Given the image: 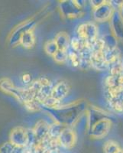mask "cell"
I'll return each mask as SVG.
<instances>
[{"label":"cell","mask_w":123,"mask_h":153,"mask_svg":"<svg viewBox=\"0 0 123 153\" xmlns=\"http://www.w3.org/2000/svg\"><path fill=\"white\" fill-rule=\"evenodd\" d=\"M112 126V121L109 118H105L90 127L88 132L89 136L92 139H100L107 136Z\"/></svg>","instance_id":"cell-5"},{"label":"cell","mask_w":123,"mask_h":153,"mask_svg":"<svg viewBox=\"0 0 123 153\" xmlns=\"http://www.w3.org/2000/svg\"><path fill=\"white\" fill-rule=\"evenodd\" d=\"M61 15L69 19L80 18L83 16V9L77 7L74 1H62L59 5Z\"/></svg>","instance_id":"cell-8"},{"label":"cell","mask_w":123,"mask_h":153,"mask_svg":"<svg viewBox=\"0 0 123 153\" xmlns=\"http://www.w3.org/2000/svg\"><path fill=\"white\" fill-rule=\"evenodd\" d=\"M110 75L113 76H118L123 74V61L121 57L118 58L113 63H111L108 67Z\"/></svg>","instance_id":"cell-17"},{"label":"cell","mask_w":123,"mask_h":153,"mask_svg":"<svg viewBox=\"0 0 123 153\" xmlns=\"http://www.w3.org/2000/svg\"><path fill=\"white\" fill-rule=\"evenodd\" d=\"M119 11L120 12V13H121V14L123 16V1L122 2V4H121V5H120V7H119Z\"/></svg>","instance_id":"cell-27"},{"label":"cell","mask_w":123,"mask_h":153,"mask_svg":"<svg viewBox=\"0 0 123 153\" xmlns=\"http://www.w3.org/2000/svg\"><path fill=\"white\" fill-rule=\"evenodd\" d=\"M87 107L85 100H78L66 104H61L58 107L42 109L54 120V122L62 124L64 126L73 128L86 113Z\"/></svg>","instance_id":"cell-1"},{"label":"cell","mask_w":123,"mask_h":153,"mask_svg":"<svg viewBox=\"0 0 123 153\" xmlns=\"http://www.w3.org/2000/svg\"><path fill=\"white\" fill-rule=\"evenodd\" d=\"M110 28L116 40L123 41V16L119 10H115L110 19Z\"/></svg>","instance_id":"cell-10"},{"label":"cell","mask_w":123,"mask_h":153,"mask_svg":"<svg viewBox=\"0 0 123 153\" xmlns=\"http://www.w3.org/2000/svg\"><path fill=\"white\" fill-rule=\"evenodd\" d=\"M65 127L66 126H64L62 124L56 122H53L52 123H50L48 137L50 139H57V140L59 136L61 135V132Z\"/></svg>","instance_id":"cell-16"},{"label":"cell","mask_w":123,"mask_h":153,"mask_svg":"<svg viewBox=\"0 0 123 153\" xmlns=\"http://www.w3.org/2000/svg\"><path fill=\"white\" fill-rule=\"evenodd\" d=\"M18 148L10 142H7L0 146V153H16Z\"/></svg>","instance_id":"cell-23"},{"label":"cell","mask_w":123,"mask_h":153,"mask_svg":"<svg viewBox=\"0 0 123 153\" xmlns=\"http://www.w3.org/2000/svg\"><path fill=\"white\" fill-rule=\"evenodd\" d=\"M85 114L87 123V131L90 127H92L94 124L99 122V120L105 118H109V115L105 110L95 106H90L87 107Z\"/></svg>","instance_id":"cell-9"},{"label":"cell","mask_w":123,"mask_h":153,"mask_svg":"<svg viewBox=\"0 0 123 153\" xmlns=\"http://www.w3.org/2000/svg\"><path fill=\"white\" fill-rule=\"evenodd\" d=\"M53 58H54L55 62H57V64H64V63L67 62V51L58 50V51L54 54Z\"/></svg>","instance_id":"cell-22"},{"label":"cell","mask_w":123,"mask_h":153,"mask_svg":"<svg viewBox=\"0 0 123 153\" xmlns=\"http://www.w3.org/2000/svg\"><path fill=\"white\" fill-rule=\"evenodd\" d=\"M49 126H50V123L46 120L40 119V120H37L34 127L31 129L35 139H36V143L37 142H41L49 138Z\"/></svg>","instance_id":"cell-11"},{"label":"cell","mask_w":123,"mask_h":153,"mask_svg":"<svg viewBox=\"0 0 123 153\" xmlns=\"http://www.w3.org/2000/svg\"><path fill=\"white\" fill-rule=\"evenodd\" d=\"M44 50L46 52V54H48L49 56L54 57V54L58 51L59 49H58V47H57V44L55 43L54 39H52V40H48L44 44Z\"/></svg>","instance_id":"cell-20"},{"label":"cell","mask_w":123,"mask_h":153,"mask_svg":"<svg viewBox=\"0 0 123 153\" xmlns=\"http://www.w3.org/2000/svg\"><path fill=\"white\" fill-rule=\"evenodd\" d=\"M36 43V38L34 31H28L24 32L20 40L19 45L22 46L25 49L33 48Z\"/></svg>","instance_id":"cell-15"},{"label":"cell","mask_w":123,"mask_h":153,"mask_svg":"<svg viewBox=\"0 0 123 153\" xmlns=\"http://www.w3.org/2000/svg\"><path fill=\"white\" fill-rule=\"evenodd\" d=\"M90 65L91 68L97 71L108 70V63L105 58L104 54L102 50H92L90 54Z\"/></svg>","instance_id":"cell-12"},{"label":"cell","mask_w":123,"mask_h":153,"mask_svg":"<svg viewBox=\"0 0 123 153\" xmlns=\"http://www.w3.org/2000/svg\"><path fill=\"white\" fill-rule=\"evenodd\" d=\"M76 37L80 40L92 45L98 38V28L93 22H86L80 24L76 30Z\"/></svg>","instance_id":"cell-3"},{"label":"cell","mask_w":123,"mask_h":153,"mask_svg":"<svg viewBox=\"0 0 123 153\" xmlns=\"http://www.w3.org/2000/svg\"><path fill=\"white\" fill-rule=\"evenodd\" d=\"M77 139L76 132L72 127L66 126L61 132L57 141L60 147L64 149H70L75 146Z\"/></svg>","instance_id":"cell-7"},{"label":"cell","mask_w":123,"mask_h":153,"mask_svg":"<svg viewBox=\"0 0 123 153\" xmlns=\"http://www.w3.org/2000/svg\"><path fill=\"white\" fill-rule=\"evenodd\" d=\"M115 9L110 1H105L102 5L93 9V16L98 22H104L110 20Z\"/></svg>","instance_id":"cell-6"},{"label":"cell","mask_w":123,"mask_h":153,"mask_svg":"<svg viewBox=\"0 0 123 153\" xmlns=\"http://www.w3.org/2000/svg\"><path fill=\"white\" fill-rule=\"evenodd\" d=\"M116 153H123V149H120L118 152Z\"/></svg>","instance_id":"cell-28"},{"label":"cell","mask_w":123,"mask_h":153,"mask_svg":"<svg viewBox=\"0 0 123 153\" xmlns=\"http://www.w3.org/2000/svg\"><path fill=\"white\" fill-rule=\"evenodd\" d=\"M36 25L37 21L33 19L25 20L24 22H22L18 25L9 34V38H8L9 45L12 47H16L19 45L20 40L23 34L28 31H34Z\"/></svg>","instance_id":"cell-2"},{"label":"cell","mask_w":123,"mask_h":153,"mask_svg":"<svg viewBox=\"0 0 123 153\" xmlns=\"http://www.w3.org/2000/svg\"><path fill=\"white\" fill-rule=\"evenodd\" d=\"M47 153H61V151L59 149V148H52L49 149L47 150Z\"/></svg>","instance_id":"cell-26"},{"label":"cell","mask_w":123,"mask_h":153,"mask_svg":"<svg viewBox=\"0 0 123 153\" xmlns=\"http://www.w3.org/2000/svg\"><path fill=\"white\" fill-rule=\"evenodd\" d=\"M120 149L118 143L113 140H108L103 146V151L105 153H116Z\"/></svg>","instance_id":"cell-21"},{"label":"cell","mask_w":123,"mask_h":153,"mask_svg":"<svg viewBox=\"0 0 123 153\" xmlns=\"http://www.w3.org/2000/svg\"><path fill=\"white\" fill-rule=\"evenodd\" d=\"M54 42L57 44V47L59 50L67 51L70 48V38L69 35L65 31H61L58 32L55 35Z\"/></svg>","instance_id":"cell-14"},{"label":"cell","mask_w":123,"mask_h":153,"mask_svg":"<svg viewBox=\"0 0 123 153\" xmlns=\"http://www.w3.org/2000/svg\"><path fill=\"white\" fill-rule=\"evenodd\" d=\"M16 85L9 78H2L0 80V90L6 94L10 95L11 92Z\"/></svg>","instance_id":"cell-18"},{"label":"cell","mask_w":123,"mask_h":153,"mask_svg":"<svg viewBox=\"0 0 123 153\" xmlns=\"http://www.w3.org/2000/svg\"><path fill=\"white\" fill-rule=\"evenodd\" d=\"M9 142L19 148L28 146L29 143L28 129L21 126L14 127L9 134Z\"/></svg>","instance_id":"cell-4"},{"label":"cell","mask_w":123,"mask_h":153,"mask_svg":"<svg viewBox=\"0 0 123 153\" xmlns=\"http://www.w3.org/2000/svg\"><path fill=\"white\" fill-rule=\"evenodd\" d=\"M68 58L67 61L74 68H79L80 63V54L74 51L71 50V49H68Z\"/></svg>","instance_id":"cell-19"},{"label":"cell","mask_w":123,"mask_h":153,"mask_svg":"<svg viewBox=\"0 0 123 153\" xmlns=\"http://www.w3.org/2000/svg\"><path fill=\"white\" fill-rule=\"evenodd\" d=\"M21 80L24 84H31V75L28 74H24L21 76Z\"/></svg>","instance_id":"cell-24"},{"label":"cell","mask_w":123,"mask_h":153,"mask_svg":"<svg viewBox=\"0 0 123 153\" xmlns=\"http://www.w3.org/2000/svg\"><path fill=\"white\" fill-rule=\"evenodd\" d=\"M70 91V87L68 82H67L66 80H60L55 85L53 86L50 97L55 99L56 100L61 102L69 96Z\"/></svg>","instance_id":"cell-13"},{"label":"cell","mask_w":123,"mask_h":153,"mask_svg":"<svg viewBox=\"0 0 123 153\" xmlns=\"http://www.w3.org/2000/svg\"><path fill=\"white\" fill-rule=\"evenodd\" d=\"M104 2V0H99V1H97V0H93V1H90V2H91L90 4L92 5L93 9H95V8L98 7V6H99L100 5H102Z\"/></svg>","instance_id":"cell-25"}]
</instances>
